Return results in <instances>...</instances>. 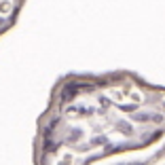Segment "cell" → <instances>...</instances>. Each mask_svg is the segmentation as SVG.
Masks as SVG:
<instances>
[{"instance_id": "7a4b0ae2", "label": "cell", "mask_w": 165, "mask_h": 165, "mask_svg": "<svg viewBox=\"0 0 165 165\" xmlns=\"http://www.w3.org/2000/svg\"><path fill=\"white\" fill-rule=\"evenodd\" d=\"M26 0H0V36H4L19 19Z\"/></svg>"}, {"instance_id": "6da1fadb", "label": "cell", "mask_w": 165, "mask_h": 165, "mask_svg": "<svg viewBox=\"0 0 165 165\" xmlns=\"http://www.w3.org/2000/svg\"><path fill=\"white\" fill-rule=\"evenodd\" d=\"M165 140V87L131 70L70 72L49 91L34 165H93Z\"/></svg>"}]
</instances>
